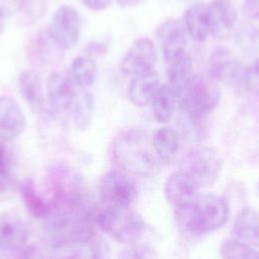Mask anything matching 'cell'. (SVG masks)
Returning a JSON list of instances; mask_svg holds the SVG:
<instances>
[{
    "mask_svg": "<svg viewBox=\"0 0 259 259\" xmlns=\"http://www.w3.org/2000/svg\"><path fill=\"white\" fill-rule=\"evenodd\" d=\"M220 254L226 259H252L258 256V250L235 239H229L221 244Z\"/></svg>",
    "mask_w": 259,
    "mask_h": 259,
    "instance_id": "cell-29",
    "label": "cell"
},
{
    "mask_svg": "<svg viewBox=\"0 0 259 259\" xmlns=\"http://www.w3.org/2000/svg\"><path fill=\"white\" fill-rule=\"evenodd\" d=\"M118 256L121 258H151L154 257V252L148 246L132 245L130 248L122 250Z\"/></svg>",
    "mask_w": 259,
    "mask_h": 259,
    "instance_id": "cell-32",
    "label": "cell"
},
{
    "mask_svg": "<svg viewBox=\"0 0 259 259\" xmlns=\"http://www.w3.org/2000/svg\"><path fill=\"white\" fill-rule=\"evenodd\" d=\"M0 3L4 6L8 14L16 13L18 14L22 9L25 0H0Z\"/></svg>",
    "mask_w": 259,
    "mask_h": 259,
    "instance_id": "cell-35",
    "label": "cell"
},
{
    "mask_svg": "<svg viewBox=\"0 0 259 259\" xmlns=\"http://www.w3.org/2000/svg\"><path fill=\"white\" fill-rule=\"evenodd\" d=\"M98 193L104 206L130 207L137 197V187L124 172L109 170L99 180Z\"/></svg>",
    "mask_w": 259,
    "mask_h": 259,
    "instance_id": "cell-7",
    "label": "cell"
},
{
    "mask_svg": "<svg viewBox=\"0 0 259 259\" xmlns=\"http://www.w3.org/2000/svg\"><path fill=\"white\" fill-rule=\"evenodd\" d=\"M29 232L23 220L12 211L0 213V249L20 251L27 243Z\"/></svg>",
    "mask_w": 259,
    "mask_h": 259,
    "instance_id": "cell-13",
    "label": "cell"
},
{
    "mask_svg": "<svg viewBox=\"0 0 259 259\" xmlns=\"http://www.w3.org/2000/svg\"><path fill=\"white\" fill-rule=\"evenodd\" d=\"M47 94L52 107L58 112L70 109L77 97L73 81L62 73L50 75L47 82Z\"/></svg>",
    "mask_w": 259,
    "mask_h": 259,
    "instance_id": "cell-17",
    "label": "cell"
},
{
    "mask_svg": "<svg viewBox=\"0 0 259 259\" xmlns=\"http://www.w3.org/2000/svg\"><path fill=\"white\" fill-rule=\"evenodd\" d=\"M157 63V51L149 37H139L124 54L120 69L126 76H137L153 71Z\"/></svg>",
    "mask_w": 259,
    "mask_h": 259,
    "instance_id": "cell-10",
    "label": "cell"
},
{
    "mask_svg": "<svg viewBox=\"0 0 259 259\" xmlns=\"http://www.w3.org/2000/svg\"><path fill=\"white\" fill-rule=\"evenodd\" d=\"M180 138L178 133L169 126L159 128L153 138V149L158 159L164 162L171 161L179 150Z\"/></svg>",
    "mask_w": 259,
    "mask_h": 259,
    "instance_id": "cell-23",
    "label": "cell"
},
{
    "mask_svg": "<svg viewBox=\"0 0 259 259\" xmlns=\"http://www.w3.org/2000/svg\"><path fill=\"white\" fill-rule=\"evenodd\" d=\"M258 60L255 59L248 68H245L244 72L243 86L254 94L258 92Z\"/></svg>",
    "mask_w": 259,
    "mask_h": 259,
    "instance_id": "cell-31",
    "label": "cell"
},
{
    "mask_svg": "<svg viewBox=\"0 0 259 259\" xmlns=\"http://www.w3.org/2000/svg\"><path fill=\"white\" fill-rule=\"evenodd\" d=\"M220 97V91L210 77L192 75L179 97L180 107L191 123H198L217 107Z\"/></svg>",
    "mask_w": 259,
    "mask_h": 259,
    "instance_id": "cell-6",
    "label": "cell"
},
{
    "mask_svg": "<svg viewBox=\"0 0 259 259\" xmlns=\"http://www.w3.org/2000/svg\"><path fill=\"white\" fill-rule=\"evenodd\" d=\"M93 212L85 205L76 209H51L44 219V240L55 250H67L87 242L95 235Z\"/></svg>",
    "mask_w": 259,
    "mask_h": 259,
    "instance_id": "cell-1",
    "label": "cell"
},
{
    "mask_svg": "<svg viewBox=\"0 0 259 259\" xmlns=\"http://www.w3.org/2000/svg\"><path fill=\"white\" fill-rule=\"evenodd\" d=\"M14 181L10 170L0 172V200L7 199L13 192Z\"/></svg>",
    "mask_w": 259,
    "mask_h": 259,
    "instance_id": "cell-33",
    "label": "cell"
},
{
    "mask_svg": "<svg viewBox=\"0 0 259 259\" xmlns=\"http://www.w3.org/2000/svg\"><path fill=\"white\" fill-rule=\"evenodd\" d=\"M192 69V60L184 53L170 62V67L168 70V86L171 88L176 97H180L191 79L193 75Z\"/></svg>",
    "mask_w": 259,
    "mask_h": 259,
    "instance_id": "cell-22",
    "label": "cell"
},
{
    "mask_svg": "<svg viewBox=\"0 0 259 259\" xmlns=\"http://www.w3.org/2000/svg\"><path fill=\"white\" fill-rule=\"evenodd\" d=\"M199 186L184 170L171 173L164 184L166 200L174 207L186 204L197 196Z\"/></svg>",
    "mask_w": 259,
    "mask_h": 259,
    "instance_id": "cell-14",
    "label": "cell"
},
{
    "mask_svg": "<svg viewBox=\"0 0 259 259\" xmlns=\"http://www.w3.org/2000/svg\"><path fill=\"white\" fill-rule=\"evenodd\" d=\"M141 0H117L118 4L123 7H132L137 5Z\"/></svg>",
    "mask_w": 259,
    "mask_h": 259,
    "instance_id": "cell-39",
    "label": "cell"
},
{
    "mask_svg": "<svg viewBox=\"0 0 259 259\" xmlns=\"http://www.w3.org/2000/svg\"><path fill=\"white\" fill-rule=\"evenodd\" d=\"M69 257L78 258H105L108 256L109 247L101 238L94 235L85 243L67 249Z\"/></svg>",
    "mask_w": 259,
    "mask_h": 259,
    "instance_id": "cell-27",
    "label": "cell"
},
{
    "mask_svg": "<svg viewBox=\"0 0 259 259\" xmlns=\"http://www.w3.org/2000/svg\"><path fill=\"white\" fill-rule=\"evenodd\" d=\"M207 71L213 81L224 82L234 87L243 85L245 68L229 50L214 51L209 58Z\"/></svg>",
    "mask_w": 259,
    "mask_h": 259,
    "instance_id": "cell-11",
    "label": "cell"
},
{
    "mask_svg": "<svg viewBox=\"0 0 259 259\" xmlns=\"http://www.w3.org/2000/svg\"><path fill=\"white\" fill-rule=\"evenodd\" d=\"M9 170V157L7 155L6 149L0 142V172Z\"/></svg>",
    "mask_w": 259,
    "mask_h": 259,
    "instance_id": "cell-37",
    "label": "cell"
},
{
    "mask_svg": "<svg viewBox=\"0 0 259 259\" xmlns=\"http://www.w3.org/2000/svg\"><path fill=\"white\" fill-rule=\"evenodd\" d=\"M26 118L19 104L10 96L0 97V140L12 141L25 130Z\"/></svg>",
    "mask_w": 259,
    "mask_h": 259,
    "instance_id": "cell-15",
    "label": "cell"
},
{
    "mask_svg": "<svg viewBox=\"0 0 259 259\" xmlns=\"http://www.w3.org/2000/svg\"><path fill=\"white\" fill-rule=\"evenodd\" d=\"M81 21L77 10L70 5L60 6L52 16L48 34L56 47L71 50L79 41Z\"/></svg>",
    "mask_w": 259,
    "mask_h": 259,
    "instance_id": "cell-9",
    "label": "cell"
},
{
    "mask_svg": "<svg viewBox=\"0 0 259 259\" xmlns=\"http://www.w3.org/2000/svg\"><path fill=\"white\" fill-rule=\"evenodd\" d=\"M242 11L247 17L257 20L259 15L258 0H244L242 3Z\"/></svg>",
    "mask_w": 259,
    "mask_h": 259,
    "instance_id": "cell-34",
    "label": "cell"
},
{
    "mask_svg": "<svg viewBox=\"0 0 259 259\" xmlns=\"http://www.w3.org/2000/svg\"><path fill=\"white\" fill-rule=\"evenodd\" d=\"M229 214L228 201L214 194H197L192 201L175 207L174 211L179 229L190 236H201L221 228Z\"/></svg>",
    "mask_w": 259,
    "mask_h": 259,
    "instance_id": "cell-2",
    "label": "cell"
},
{
    "mask_svg": "<svg viewBox=\"0 0 259 259\" xmlns=\"http://www.w3.org/2000/svg\"><path fill=\"white\" fill-rule=\"evenodd\" d=\"M231 233L233 239L258 250V215L256 210L250 207L243 208L236 217Z\"/></svg>",
    "mask_w": 259,
    "mask_h": 259,
    "instance_id": "cell-18",
    "label": "cell"
},
{
    "mask_svg": "<svg viewBox=\"0 0 259 259\" xmlns=\"http://www.w3.org/2000/svg\"><path fill=\"white\" fill-rule=\"evenodd\" d=\"M19 92L33 110H40L45 103L42 85L39 76L33 70H24L18 76Z\"/></svg>",
    "mask_w": 259,
    "mask_h": 259,
    "instance_id": "cell-20",
    "label": "cell"
},
{
    "mask_svg": "<svg viewBox=\"0 0 259 259\" xmlns=\"http://www.w3.org/2000/svg\"><path fill=\"white\" fill-rule=\"evenodd\" d=\"M184 28L189 36L196 41H203L209 34L206 6L195 3L189 6L184 13Z\"/></svg>",
    "mask_w": 259,
    "mask_h": 259,
    "instance_id": "cell-21",
    "label": "cell"
},
{
    "mask_svg": "<svg viewBox=\"0 0 259 259\" xmlns=\"http://www.w3.org/2000/svg\"><path fill=\"white\" fill-rule=\"evenodd\" d=\"M48 185L52 193L51 209H76L84 206L85 182L72 166L57 162L48 170Z\"/></svg>",
    "mask_w": 259,
    "mask_h": 259,
    "instance_id": "cell-4",
    "label": "cell"
},
{
    "mask_svg": "<svg viewBox=\"0 0 259 259\" xmlns=\"http://www.w3.org/2000/svg\"><path fill=\"white\" fill-rule=\"evenodd\" d=\"M158 42L165 61L171 62L184 53L186 47V30L181 21L168 19L156 30Z\"/></svg>",
    "mask_w": 259,
    "mask_h": 259,
    "instance_id": "cell-12",
    "label": "cell"
},
{
    "mask_svg": "<svg viewBox=\"0 0 259 259\" xmlns=\"http://www.w3.org/2000/svg\"><path fill=\"white\" fill-rule=\"evenodd\" d=\"M94 223L115 241L135 244L146 231L143 217L130 207L104 206L94 209Z\"/></svg>",
    "mask_w": 259,
    "mask_h": 259,
    "instance_id": "cell-5",
    "label": "cell"
},
{
    "mask_svg": "<svg viewBox=\"0 0 259 259\" xmlns=\"http://www.w3.org/2000/svg\"><path fill=\"white\" fill-rule=\"evenodd\" d=\"M186 171L199 187L213 184L222 171V161L219 154L209 147H196L190 150L184 160Z\"/></svg>",
    "mask_w": 259,
    "mask_h": 259,
    "instance_id": "cell-8",
    "label": "cell"
},
{
    "mask_svg": "<svg viewBox=\"0 0 259 259\" xmlns=\"http://www.w3.org/2000/svg\"><path fill=\"white\" fill-rule=\"evenodd\" d=\"M209 33L217 38H225L232 31L237 11L232 0H212L206 7Z\"/></svg>",
    "mask_w": 259,
    "mask_h": 259,
    "instance_id": "cell-16",
    "label": "cell"
},
{
    "mask_svg": "<svg viewBox=\"0 0 259 259\" xmlns=\"http://www.w3.org/2000/svg\"><path fill=\"white\" fill-rule=\"evenodd\" d=\"M84 6L93 11H101L107 8L111 0H81Z\"/></svg>",
    "mask_w": 259,
    "mask_h": 259,
    "instance_id": "cell-36",
    "label": "cell"
},
{
    "mask_svg": "<svg viewBox=\"0 0 259 259\" xmlns=\"http://www.w3.org/2000/svg\"><path fill=\"white\" fill-rule=\"evenodd\" d=\"M98 68L96 63L87 57H78L71 62L69 67L70 79L80 88L92 86L97 78Z\"/></svg>",
    "mask_w": 259,
    "mask_h": 259,
    "instance_id": "cell-24",
    "label": "cell"
},
{
    "mask_svg": "<svg viewBox=\"0 0 259 259\" xmlns=\"http://www.w3.org/2000/svg\"><path fill=\"white\" fill-rule=\"evenodd\" d=\"M177 97L168 85H160L153 95L152 110L154 117L160 123H166L172 116Z\"/></svg>",
    "mask_w": 259,
    "mask_h": 259,
    "instance_id": "cell-26",
    "label": "cell"
},
{
    "mask_svg": "<svg viewBox=\"0 0 259 259\" xmlns=\"http://www.w3.org/2000/svg\"><path fill=\"white\" fill-rule=\"evenodd\" d=\"M71 108H73L72 117L80 130H85L89 126L93 109H94V98L92 93L86 92L78 99L75 98Z\"/></svg>",
    "mask_w": 259,
    "mask_h": 259,
    "instance_id": "cell-28",
    "label": "cell"
},
{
    "mask_svg": "<svg viewBox=\"0 0 259 259\" xmlns=\"http://www.w3.org/2000/svg\"><path fill=\"white\" fill-rule=\"evenodd\" d=\"M48 0H25V3L17 14L25 24H32L39 20L46 13Z\"/></svg>",
    "mask_w": 259,
    "mask_h": 259,
    "instance_id": "cell-30",
    "label": "cell"
},
{
    "mask_svg": "<svg viewBox=\"0 0 259 259\" xmlns=\"http://www.w3.org/2000/svg\"><path fill=\"white\" fill-rule=\"evenodd\" d=\"M23 203L29 213L36 219H45L51 212V205L37 192L31 179L24 180L19 185Z\"/></svg>",
    "mask_w": 259,
    "mask_h": 259,
    "instance_id": "cell-25",
    "label": "cell"
},
{
    "mask_svg": "<svg viewBox=\"0 0 259 259\" xmlns=\"http://www.w3.org/2000/svg\"><path fill=\"white\" fill-rule=\"evenodd\" d=\"M114 161L124 171L149 177L159 171V159L151 149L148 136L141 130H127L113 142Z\"/></svg>",
    "mask_w": 259,
    "mask_h": 259,
    "instance_id": "cell-3",
    "label": "cell"
},
{
    "mask_svg": "<svg viewBox=\"0 0 259 259\" xmlns=\"http://www.w3.org/2000/svg\"><path fill=\"white\" fill-rule=\"evenodd\" d=\"M8 12L4 8V6L0 3V36L4 31L5 28V23H6V18H7Z\"/></svg>",
    "mask_w": 259,
    "mask_h": 259,
    "instance_id": "cell-38",
    "label": "cell"
},
{
    "mask_svg": "<svg viewBox=\"0 0 259 259\" xmlns=\"http://www.w3.org/2000/svg\"><path fill=\"white\" fill-rule=\"evenodd\" d=\"M159 86V77L154 71L134 76L127 89L128 99L136 106H145L151 102Z\"/></svg>",
    "mask_w": 259,
    "mask_h": 259,
    "instance_id": "cell-19",
    "label": "cell"
}]
</instances>
